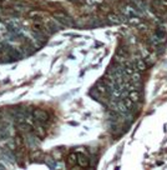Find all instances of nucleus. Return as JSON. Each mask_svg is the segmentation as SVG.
Returning a JSON list of instances; mask_svg holds the SVG:
<instances>
[{
  "instance_id": "f257e3e1",
  "label": "nucleus",
  "mask_w": 167,
  "mask_h": 170,
  "mask_svg": "<svg viewBox=\"0 0 167 170\" xmlns=\"http://www.w3.org/2000/svg\"><path fill=\"white\" fill-rule=\"evenodd\" d=\"M122 14L126 18H132V16H141L142 15V10L138 9L137 6H134V5H126L122 8Z\"/></svg>"
},
{
  "instance_id": "f03ea898",
  "label": "nucleus",
  "mask_w": 167,
  "mask_h": 170,
  "mask_svg": "<svg viewBox=\"0 0 167 170\" xmlns=\"http://www.w3.org/2000/svg\"><path fill=\"white\" fill-rule=\"evenodd\" d=\"M152 9L157 15H162L167 11V1L166 0H154L152 1Z\"/></svg>"
},
{
  "instance_id": "7ed1b4c3",
  "label": "nucleus",
  "mask_w": 167,
  "mask_h": 170,
  "mask_svg": "<svg viewBox=\"0 0 167 170\" xmlns=\"http://www.w3.org/2000/svg\"><path fill=\"white\" fill-rule=\"evenodd\" d=\"M135 66H136V70L142 73V72H146V69H147V63H146L142 58H137L136 61H135Z\"/></svg>"
},
{
  "instance_id": "20e7f679",
  "label": "nucleus",
  "mask_w": 167,
  "mask_h": 170,
  "mask_svg": "<svg viewBox=\"0 0 167 170\" xmlns=\"http://www.w3.org/2000/svg\"><path fill=\"white\" fill-rule=\"evenodd\" d=\"M129 98H130L131 100L136 104V103L140 101L141 95H140V93H138V90H131L130 93H129Z\"/></svg>"
},
{
  "instance_id": "39448f33",
  "label": "nucleus",
  "mask_w": 167,
  "mask_h": 170,
  "mask_svg": "<svg viewBox=\"0 0 167 170\" xmlns=\"http://www.w3.org/2000/svg\"><path fill=\"white\" fill-rule=\"evenodd\" d=\"M123 101H125V104H126L127 109H129L130 111H131L132 109H134V105H135V103L132 101V100H131V99H130L129 96H127V98H125V99H123Z\"/></svg>"
},
{
  "instance_id": "423d86ee",
  "label": "nucleus",
  "mask_w": 167,
  "mask_h": 170,
  "mask_svg": "<svg viewBox=\"0 0 167 170\" xmlns=\"http://www.w3.org/2000/svg\"><path fill=\"white\" fill-rule=\"evenodd\" d=\"M78 157H79V164L81 166H86L87 165V158L85 157V155H82V154H79Z\"/></svg>"
}]
</instances>
